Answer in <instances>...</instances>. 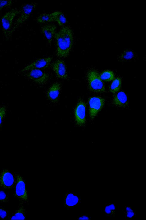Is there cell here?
<instances>
[{"label":"cell","instance_id":"obj_1","mask_svg":"<svg viewBox=\"0 0 146 220\" xmlns=\"http://www.w3.org/2000/svg\"><path fill=\"white\" fill-rule=\"evenodd\" d=\"M54 37L56 43L57 56L60 58L67 57L74 43V34L71 28L68 26L62 27L56 33Z\"/></svg>","mask_w":146,"mask_h":220},{"label":"cell","instance_id":"obj_2","mask_svg":"<svg viewBox=\"0 0 146 220\" xmlns=\"http://www.w3.org/2000/svg\"><path fill=\"white\" fill-rule=\"evenodd\" d=\"M86 76L90 90L96 93H102L105 91L104 83L96 70L94 69L89 70Z\"/></svg>","mask_w":146,"mask_h":220},{"label":"cell","instance_id":"obj_3","mask_svg":"<svg viewBox=\"0 0 146 220\" xmlns=\"http://www.w3.org/2000/svg\"><path fill=\"white\" fill-rule=\"evenodd\" d=\"M37 5L38 3L36 2H32L21 5L19 12L20 15L13 24L11 31V35L21 25L28 19Z\"/></svg>","mask_w":146,"mask_h":220},{"label":"cell","instance_id":"obj_4","mask_svg":"<svg viewBox=\"0 0 146 220\" xmlns=\"http://www.w3.org/2000/svg\"><path fill=\"white\" fill-rule=\"evenodd\" d=\"M19 12L20 10L17 8L12 9L7 12L1 18L3 33L7 39H8L12 35L13 20Z\"/></svg>","mask_w":146,"mask_h":220},{"label":"cell","instance_id":"obj_5","mask_svg":"<svg viewBox=\"0 0 146 220\" xmlns=\"http://www.w3.org/2000/svg\"><path fill=\"white\" fill-rule=\"evenodd\" d=\"M15 177L16 182L14 196L23 203H28V196L25 180L18 174L15 175Z\"/></svg>","mask_w":146,"mask_h":220},{"label":"cell","instance_id":"obj_6","mask_svg":"<svg viewBox=\"0 0 146 220\" xmlns=\"http://www.w3.org/2000/svg\"><path fill=\"white\" fill-rule=\"evenodd\" d=\"M105 100L99 96L92 97L89 99V112L92 119H94L103 108Z\"/></svg>","mask_w":146,"mask_h":220},{"label":"cell","instance_id":"obj_7","mask_svg":"<svg viewBox=\"0 0 146 220\" xmlns=\"http://www.w3.org/2000/svg\"><path fill=\"white\" fill-rule=\"evenodd\" d=\"M15 175L7 169H4L0 173V187L5 189H11L15 185Z\"/></svg>","mask_w":146,"mask_h":220},{"label":"cell","instance_id":"obj_8","mask_svg":"<svg viewBox=\"0 0 146 220\" xmlns=\"http://www.w3.org/2000/svg\"><path fill=\"white\" fill-rule=\"evenodd\" d=\"M28 71L26 74L27 77L37 84H44L49 79V75L40 69H33Z\"/></svg>","mask_w":146,"mask_h":220},{"label":"cell","instance_id":"obj_9","mask_svg":"<svg viewBox=\"0 0 146 220\" xmlns=\"http://www.w3.org/2000/svg\"><path fill=\"white\" fill-rule=\"evenodd\" d=\"M81 201L80 198L79 196L68 190L64 197V206L65 209H68L78 206Z\"/></svg>","mask_w":146,"mask_h":220},{"label":"cell","instance_id":"obj_10","mask_svg":"<svg viewBox=\"0 0 146 220\" xmlns=\"http://www.w3.org/2000/svg\"><path fill=\"white\" fill-rule=\"evenodd\" d=\"M86 105L82 101H79L77 104L74 110L76 121L79 126H82L86 123Z\"/></svg>","mask_w":146,"mask_h":220},{"label":"cell","instance_id":"obj_11","mask_svg":"<svg viewBox=\"0 0 146 220\" xmlns=\"http://www.w3.org/2000/svg\"><path fill=\"white\" fill-rule=\"evenodd\" d=\"M51 66L58 78L64 79L68 78L66 66L63 60L60 59L56 60L52 63Z\"/></svg>","mask_w":146,"mask_h":220},{"label":"cell","instance_id":"obj_12","mask_svg":"<svg viewBox=\"0 0 146 220\" xmlns=\"http://www.w3.org/2000/svg\"><path fill=\"white\" fill-rule=\"evenodd\" d=\"M52 59V57H51L38 58L27 66L21 71H28L33 69H40L46 68L49 66Z\"/></svg>","mask_w":146,"mask_h":220},{"label":"cell","instance_id":"obj_13","mask_svg":"<svg viewBox=\"0 0 146 220\" xmlns=\"http://www.w3.org/2000/svg\"><path fill=\"white\" fill-rule=\"evenodd\" d=\"M56 26L53 24H48L43 25L41 31L46 38L48 43L51 45L53 38L56 33Z\"/></svg>","mask_w":146,"mask_h":220},{"label":"cell","instance_id":"obj_14","mask_svg":"<svg viewBox=\"0 0 146 220\" xmlns=\"http://www.w3.org/2000/svg\"><path fill=\"white\" fill-rule=\"evenodd\" d=\"M61 89L60 84L58 82L53 84L48 89L47 96L48 99L53 102H56L58 100Z\"/></svg>","mask_w":146,"mask_h":220},{"label":"cell","instance_id":"obj_15","mask_svg":"<svg viewBox=\"0 0 146 220\" xmlns=\"http://www.w3.org/2000/svg\"><path fill=\"white\" fill-rule=\"evenodd\" d=\"M112 101L115 106L120 107H125L128 104L126 94L121 91L118 92L114 96Z\"/></svg>","mask_w":146,"mask_h":220},{"label":"cell","instance_id":"obj_16","mask_svg":"<svg viewBox=\"0 0 146 220\" xmlns=\"http://www.w3.org/2000/svg\"><path fill=\"white\" fill-rule=\"evenodd\" d=\"M51 14L54 21H56L60 26L63 27L67 24V19L62 12L56 11L52 12Z\"/></svg>","mask_w":146,"mask_h":220},{"label":"cell","instance_id":"obj_17","mask_svg":"<svg viewBox=\"0 0 146 220\" xmlns=\"http://www.w3.org/2000/svg\"><path fill=\"white\" fill-rule=\"evenodd\" d=\"M136 53L131 49H127L124 51L118 57L119 60L126 61L133 59L135 57Z\"/></svg>","mask_w":146,"mask_h":220},{"label":"cell","instance_id":"obj_18","mask_svg":"<svg viewBox=\"0 0 146 220\" xmlns=\"http://www.w3.org/2000/svg\"><path fill=\"white\" fill-rule=\"evenodd\" d=\"M26 211L24 206L23 204H21L11 219H25L26 217Z\"/></svg>","mask_w":146,"mask_h":220},{"label":"cell","instance_id":"obj_19","mask_svg":"<svg viewBox=\"0 0 146 220\" xmlns=\"http://www.w3.org/2000/svg\"><path fill=\"white\" fill-rule=\"evenodd\" d=\"M116 206L114 203H110L106 204L104 207V212L106 217L114 216L115 215Z\"/></svg>","mask_w":146,"mask_h":220},{"label":"cell","instance_id":"obj_20","mask_svg":"<svg viewBox=\"0 0 146 220\" xmlns=\"http://www.w3.org/2000/svg\"><path fill=\"white\" fill-rule=\"evenodd\" d=\"M121 78L117 77L114 78L110 85V90L113 94L119 91L121 86Z\"/></svg>","mask_w":146,"mask_h":220},{"label":"cell","instance_id":"obj_21","mask_svg":"<svg viewBox=\"0 0 146 220\" xmlns=\"http://www.w3.org/2000/svg\"><path fill=\"white\" fill-rule=\"evenodd\" d=\"M38 23H44L51 22L54 21L51 13H42L40 14L36 19Z\"/></svg>","mask_w":146,"mask_h":220},{"label":"cell","instance_id":"obj_22","mask_svg":"<svg viewBox=\"0 0 146 220\" xmlns=\"http://www.w3.org/2000/svg\"><path fill=\"white\" fill-rule=\"evenodd\" d=\"M101 79L105 82H110L113 80L115 78L113 72L111 70H106L103 71L100 74Z\"/></svg>","mask_w":146,"mask_h":220},{"label":"cell","instance_id":"obj_23","mask_svg":"<svg viewBox=\"0 0 146 220\" xmlns=\"http://www.w3.org/2000/svg\"><path fill=\"white\" fill-rule=\"evenodd\" d=\"M123 211L125 214V218L127 220L132 219L136 215L135 211L131 206H125Z\"/></svg>","mask_w":146,"mask_h":220},{"label":"cell","instance_id":"obj_24","mask_svg":"<svg viewBox=\"0 0 146 220\" xmlns=\"http://www.w3.org/2000/svg\"><path fill=\"white\" fill-rule=\"evenodd\" d=\"M13 2V0H0V12L2 9L10 7Z\"/></svg>","mask_w":146,"mask_h":220},{"label":"cell","instance_id":"obj_25","mask_svg":"<svg viewBox=\"0 0 146 220\" xmlns=\"http://www.w3.org/2000/svg\"><path fill=\"white\" fill-rule=\"evenodd\" d=\"M9 201V198L7 193L4 191H0V203H5Z\"/></svg>","mask_w":146,"mask_h":220},{"label":"cell","instance_id":"obj_26","mask_svg":"<svg viewBox=\"0 0 146 220\" xmlns=\"http://www.w3.org/2000/svg\"><path fill=\"white\" fill-rule=\"evenodd\" d=\"M6 108L5 106L0 107V128L6 114Z\"/></svg>","mask_w":146,"mask_h":220},{"label":"cell","instance_id":"obj_27","mask_svg":"<svg viewBox=\"0 0 146 220\" xmlns=\"http://www.w3.org/2000/svg\"><path fill=\"white\" fill-rule=\"evenodd\" d=\"M7 212L6 210L4 208L0 206V218L4 219L7 216Z\"/></svg>","mask_w":146,"mask_h":220},{"label":"cell","instance_id":"obj_28","mask_svg":"<svg viewBox=\"0 0 146 220\" xmlns=\"http://www.w3.org/2000/svg\"><path fill=\"white\" fill-rule=\"evenodd\" d=\"M91 219V217L86 214L81 215L77 217L78 220H89Z\"/></svg>","mask_w":146,"mask_h":220}]
</instances>
